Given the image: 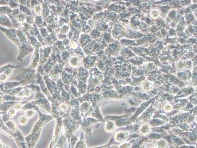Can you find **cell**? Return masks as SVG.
<instances>
[{
  "instance_id": "6da1fadb",
  "label": "cell",
  "mask_w": 197,
  "mask_h": 148,
  "mask_svg": "<svg viewBox=\"0 0 197 148\" xmlns=\"http://www.w3.org/2000/svg\"><path fill=\"white\" fill-rule=\"evenodd\" d=\"M16 32L18 38L20 42V46L19 47V55L17 60L23 61L24 58L32 52V48L28 44L26 35L23 31L21 27L17 29Z\"/></svg>"
},
{
  "instance_id": "7a4b0ae2",
  "label": "cell",
  "mask_w": 197,
  "mask_h": 148,
  "mask_svg": "<svg viewBox=\"0 0 197 148\" xmlns=\"http://www.w3.org/2000/svg\"><path fill=\"white\" fill-rule=\"evenodd\" d=\"M0 30L5 33L6 37L9 39L13 42L19 47L20 46V42L18 38L16 29H7L0 26Z\"/></svg>"
},
{
  "instance_id": "3957f363",
  "label": "cell",
  "mask_w": 197,
  "mask_h": 148,
  "mask_svg": "<svg viewBox=\"0 0 197 148\" xmlns=\"http://www.w3.org/2000/svg\"><path fill=\"white\" fill-rule=\"evenodd\" d=\"M0 25L4 26L9 29H12L13 25L11 20L6 15H0Z\"/></svg>"
},
{
  "instance_id": "277c9868",
  "label": "cell",
  "mask_w": 197,
  "mask_h": 148,
  "mask_svg": "<svg viewBox=\"0 0 197 148\" xmlns=\"http://www.w3.org/2000/svg\"><path fill=\"white\" fill-rule=\"evenodd\" d=\"M127 132L124 131H119L117 132L115 135V139L117 141L122 142L125 141L127 138Z\"/></svg>"
},
{
  "instance_id": "5b68a950",
  "label": "cell",
  "mask_w": 197,
  "mask_h": 148,
  "mask_svg": "<svg viewBox=\"0 0 197 148\" xmlns=\"http://www.w3.org/2000/svg\"><path fill=\"white\" fill-rule=\"evenodd\" d=\"M12 10L8 6H4L0 7V15L6 14L8 15L12 12Z\"/></svg>"
},
{
  "instance_id": "8992f818",
  "label": "cell",
  "mask_w": 197,
  "mask_h": 148,
  "mask_svg": "<svg viewBox=\"0 0 197 148\" xmlns=\"http://www.w3.org/2000/svg\"><path fill=\"white\" fill-rule=\"evenodd\" d=\"M150 127L148 124L142 125L140 128V133L143 135H147L150 132Z\"/></svg>"
},
{
  "instance_id": "52a82bcc",
  "label": "cell",
  "mask_w": 197,
  "mask_h": 148,
  "mask_svg": "<svg viewBox=\"0 0 197 148\" xmlns=\"http://www.w3.org/2000/svg\"><path fill=\"white\" fill-rule=\"evenodd\" d=\"M104 129L107 132H111L114 131L115 127L114 123L112 122H108L105 125Z\"/></svg>"
},
{
  "instance_id": "ba28073f",
  "label": "cell",
  "mask_w": 197,
  "mask_h": 148,
  "mask_svg": "<svg viewBox=\"0 0 197 148\" xmlns=\"http://www.w3.org/2000/svg\"><path fill=\"white\" fill-rule=\"evenodd\" d=\"M8 4L10 5L11 8H15L19 6V4L15 3V2L14 1H9Z\"/></svg>"
},
{
  "instance_id": "9c48e42d",
  "label": "cell",
  "mask_w": 197,
  "mask_h": 148,
  "mask_svg": "<svg viewBox=\"0 0 197 148\" xmlns=\"http://www.w3.org/2000/svg\"><path fill=\"white\" fill-rule=\"evenodd\" d=\"M60 108L64 112L67 111V110H69V106L65 104H62L60 105Z\"/></svg>"
},
{
  "instance_id": "30bf717a",
  "label": "cell",
  "mask_w": 197,
  "mask_h": 148,
  "mask_svg": "<svg viewBox=\"0 0 197 148\" xmlns=\"http://www.w3.org/2000/svg\"><path fill=\"white\" fill-rule=\"evenodd\" d=\"M27 123V120L25 119H24L22 120L21 121H20V123H21V124H25V123Z\"/></svg>"
},
{
  "instance_id": "8fae6325",
  "label": "cell",
  "mask_w": 197,
  "mask_h": 148,
  "mask_svg": "<svg viewBox=\"0 0 197 148\" xmlns=\"http://www.w3.org/2000/svg\"><path fill=\"white\" fill-rule=\"evenodd\" d=\"M10 114H11L12 115H13L14 114H15V112L13 110L12 112H11V111H10Z\"/></svg>"
}]
</instances>
